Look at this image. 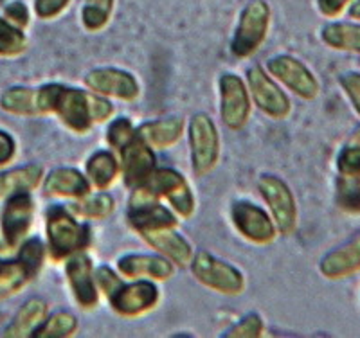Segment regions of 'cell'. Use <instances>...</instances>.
<instances>
[{
  "instance_id": "9c48e42d",
  "label": "cell",
  "mask_w": 360,
  "mask_h": 338,
  "mask_svg": "<svg viewBox=\"0 0 360 338\" xmlns=\"http://www.w3.org/2000/svg\"><path fill=\"white\" fill-rule=\"evenodd\" d=\"M259 193L269 205L274 225L281 234H292L297 227V205L292 191L278 176L265 175L259 178Z\"/></svg>"
},
{
  "instance_id": "484cf974",
  "label": "cell",
  "mask_w": 360,
  "mask_h": 338,
  "mask_svg": "<svg viewBox=\"0 0 360 338\" xmlns=\"http://www.w3.org/2000/svg\"><path fill=\"white\" fill-rule=\"evenodd\" d=\"M47 313V304L41 299H31L22 306V310L15 317L9 330L6 331L8 337H33L34 331L40 327Z\"/></svg>"
},
{
  "instance_id": "9a60e30c",
  "label": "cell",
  "mask_w": 360,
  "mask_h": 338,
  "mask_svg": "<svg viewBox=\"0 0 360 338\" xmlns=\"http://www.w3.org/2000/svg\"><path fill=\"white\" fill-rule=\"evenodd\" d=\"M119 151L121 155V167H123V178L130 188H141L155 169V157L152 146H148L139 135L135 134L131 141H128Z\"/></svg>"
},
{
  "instance_id": "603a6c76",
  "label": "cell",
  "mask_w": 360,
  "mask_h": 338,
  "mask_svg": "<svg viewBox=\"0 0 360 338\" xmlns=\"http://www.w3.org/2000/svg\"><path fill=\"white\" fill-rule=\"evenodd\" d=\"M184 130L182 119H162V121L144 122L137 128V135L152 148H169L180 139Z\"/></svg>"
},
{
  "instance_id": "3957f363",
  "label": "cell",
  "mask_w": 360,
  "mask_h": 338,
  "mask_svg": "<svg viewBox=\"0 0 360 338\" xmlns=\"http://www.w3.org/2000/svg\"><path fill=\"white\" fill-rule=\"evenodd\" d=\"M337 205L348 214H360V126L337 155Z\"/></svg>"
},
{
  "instance_id": "d4e9b609",
  "label": "cell",
  "mask_w": 360,
  "mask_h": 338,
  "mask_svg": "<svg viewBox=\"0 0 360 338\" xmlns=\"http://www.w3.org/2000/svg\"><path fill=\"white\" fill-rule=\"evenodd\" d=\"M119 173V162L110 151H96L86 160V178L90 186L98 189H107L114 183Z\"/></svg>"
},
{
  "instance_id": "6da1fadb",
  "label": "cell",
  "mask_w": 360,
  "mask_h": 338,
  "mask_svg": "<svg viewBox=\"0 0 360 338\" xmlns=\"http://www.w3.org/2000/svg\"><path fill=\"white\" fill-rule=\"evenodd\" d=\"M37 108L38 114H56L76 134H86L96 124L94 96L58 83L37 90Z\"/></svg>"
},
{
  "instance_id": "44dd1931",
  "label": "cell",
  "mask_w": 360,
  "mask_h": 338,
  "mask_svg": "<svg viewBox=\"0 0 360 338\" xmlns=\"http://www.w3.org/2000/svg\"><path fill=\"white\" fill-rule=\"evenodd\" d=\"M89 178L83 176L78 169L74 167H58L47 180L44 182V193L47 196H65V198L82 200L90 195Z\"/></svg>"
},
{
  "instance_id": "5b68a950",
  "label": "cell",
  "mask_w": 360,
  "mask_h": 338,
  "mask_svg": "<svg viewBox=\"0 0 360 338\" xmlns=\"http://www.w3.org/2000/svg\"><path fill=\"white\" fill-rule=\"evenodd\" d=\"M270 11L263 0H254L243 9L236 33L231 41V51L234 56L247 58L258 51L269 31Z\"/></svg>"
},
{
  "instance_id": "30bf717a",
  "label": "cell",
  "mask_w": 360,
  "mask_h": 338,
  "mask_svg": "<svg viewBox=\"0 0 360 338\" xmlns=\"http://www.w3.org/2000/svg\"><path fill=\"white\" fill-rule=\"evenodd\" d=\"M269 70L276 79L287 85L301 99H315L319 94V82L304 63L295 58L279 54L269 61Z\"/></svg>"
},
{
  "instance_id": "e575fe53",
  "label": "cell",
  "mask_w": 360,
  "mask_h": 338,
  "mask_svg": "<svg viewBox=\"0 0 360 338\" xmlns=\"http://www.w3.org/2000/svg\"><path fill=\"white\" fill-rule=\"evenodd\" d=\"M340 86L348 96L349 103L360 115V72H346L340 76Z\"/></svg>"
},
{
  "instance_id": "8992f818",
  "label": "cell",
  "mask_w": 360,
  "mask_h": 338,
  "mask_svg": "<svg viewBox=\"0 0 360 338\" xmlns=\"http://www.w3.org/2000/svg\"><path fill=\"white\" fill-rule=\"evenodd\" d=\"M137 189H143L155 198H168L172 207L180 216H191L195 211V198L188 182L172 167H162V169L155 167L146 182Z\"/></svg>"
},
{
  "instance_id": "60d3db41",
  "label": "cell",
  "mask_w": 360,
  "mask_h": 338,
  "mask_svg": "<svg viewBox=\"0 0 360 338\" xmlns=\"http://www.w3.org/2000/svg\"><path fill=\"white\" fill-rule=\"evenodd\" d=\"M348 13H349V17H352L353 20L360 22V0H355V2H352Z\"/></svg>"
},
{
  "instance_id": "4fadbf2b",
  "label": "cell",
  "mask_w": 360,
  "mask_h": 338,
  "mask_svg": "<svg viewBox=\"0 0 360 338\" xmlns=\"http://www.w3.org/2000/svg\"><path fill=\"white\" fill-rule=\"evenodd\" d=\"M34 216V202L27 191L8 196L2 209V236L8 249L17 247L31 228Z\"/></svg>"
},
{
  "instance_id": "1f68e13d",
  "label": "cell",
  "mask_w": 360,
  "mask_h": 338,
  "mask_svg": "<svg viewBox=\"0 0 360 338\" xmlns=\"http://www.w3.org/2000/svg\"><path fill=\"white\" fill-rule=\"evenodd\" d=\"M25 49L22 29L0 18V56H18Z\"/></svg>"
},
{
  "instance_id": "277c9868",
  "label": "cell",
  "mask_w": 360,
  "mask_h": 338,
  "mask_svg": "<svg viewBox=\"0 0 360 338\" xmlns=\"http://www.w3.org/2000/svg\"><path fill=\"white\" fill-rule=\"evenodd\" d=\"M191 272L200 285L224 295H240L245 288L242 272L213 254L198 252L191 257Z\"/></svg>"
},
{
  "instance_id": "8fae6325",
  "label": "cell",
  "mask_w": 360,
  "mask_h": 338,
  "mask_svg": "<svg viewBox=\"0 0 360 338\" xmlns=\"http://www.w3.org/2000/svg\"><path fill=\"white\" fill-rule=\"evenodd\" d=\"M112 310L123 317H137L153 310L159 302V290L152 281H137L121 285L108 295Z\"/></svg>"
},
{
  "instance_id": "4316f807",
  "label": "cell",
  "mask_w": 360,
  "mask_h": 338,
  "mask_svg": "<svg viewBox=\"0 0 360 338\" xmlns=\"http://www.w3.org/2000/svg\"><path fill=\"white\" fill-rule=\"evenodd\" d=\"M41 167L25 166L0 175V198H8L15 193L31 191L40 183Z\"/></svg>"
},
{
  "instance_id": "f35d334b",
  "label": "cell",
  "mask_w": 360,
  "mask_h": 338,
  "mask_svg": "<svg viewBox=\"0 0 360 338\" xmlns=\"http://www.w3.org/2000/svg\"><path fill=\"white\" fill-rule=\"evenodd\" d=\"M353 0H317V8L319 13L326 18H335L339 17L344 9L352 4Z\"/></svg>"
},
{
  "instance_id": "83f0119b",
  "label": "cell",
  "mask_w": 360,
  "mask_h": 338,
  "mask_svg": "<svg viewBox=\"0 0 360 338\" xmlns=\"http://www.w3.org/2000/svg\"><path fill=\"white\" fill-rule=\"evenodd\" d=\"M0 105L6 112H11V114L37 115V90L22 89V86L9 89L0 99Z\"/></svg>"
},
{
  "instance_id": "7402d4cb",
  "label": "cell",
  "mask_w": 360,
  "mask_h": 338,
  "mask_svg": "<svg viewBox=\"0 0 360 338\" xmlns=\"http://www.w3.org/2000/svg\"><path fill=\"white\" fill-rule=\"evenodd\" d=\"M141 236L146 240L148 245H152L157 252L164 254L172 263L179 266H186L191 261L193 252L188 241L176 234L173 228H160V230H152L144 233Z\"/></svg>"
},
{
  "instance_id": "5bb4252c",
  "label": "cell",
  "mask_w": 360,
  "mask_h": 338,
  "mask_svg": "<svg viewBox=\"0 0 360 338\" xmlns=\"http://www.w3.org/2000/svg\"><path fill=\"white\" fill-rule=\"evenodd\" d=\"M247 82H249L254 101L266 115L274 119H283L290 114V99L276 85V82H272L266 76L262 67L256 65L247 70Z\"/></svg>"
},
{
  "instance_id": "52a82bcc",
  "label": "cell",
  "mask_w": 360,
  "mask_h": 338,
  "mask_svg": "<svg viewBox=\"0 0 360 338\" xmlns=\"http://www.w3.org/2000/svg\"><path fill=\"white\" fill-rule=\"evenodd\" d=\"M191 164L197 175H205L217 166L220 157V139L217 126L205 114H197L189 122Z\"/></svg>"
},
{
  "instance_id": "ffe728a7",
  "label": "cell",
  "mask_w": 360,
  "mask_h": 338,
  "mask_svg": "<svg viewBox=\"0 0 360 338\" xmlns=\"http://www.w3.org/2000/svg\"><path fill=\"white\" fill-rule=\"evenodd\" d=\"M119 272L127 278H148L166 281L173 275V265L168 257L150 256V254H128L117 261Z\"/></svg>"
},
{
  "instance_id": "d590c367",
  "label": "cell",
  "mask_w": 360,
  "mask_h": 338,
  "mask_svg": "<svg viewBox=\"0 0 360 338\" xmlns=\"http://www.w3.org/2000/svg\"><path fill=\"white\" fill-rule=\"evenodd\" d=\"M70 0H34V11L40 18H54L69 6Z\"/></svg>"
},
{
  "instance_id": "7a4b0ae2",
  "label": "cell",
  "mask_w": 360,
  "mask_h": 338,
  "mask_svg": "<svg viewBox=\"0 0 360 338\" xmlns=\"http://www.w3.org/2000/svg\"><path fill=\"white\" fill-rule=\"evenodd\" d=\"M49 254L54 261H63L86 249L90 228L74 218V212L63 207H51L47 212Z\"/></svg>"
},
{
  "instance_id": "d6986e66",
  "label": "cell",
  "mask_w": 360,
  "mask_h": 338,
  "mask_svg": "<svg viewBox=\"0 0 360 338\" xmlns=\"http://www.w3.org/2000/svg\"><path fill=\"white\" fill-rule=\"evenodd\" d=\"M319 272L330 281H340L360 272V233L321 259Z\"/></svg>"
},
{
  "instance_id": "f546056e",
  "label": "cell",
  "mask_w": 360,
  "mask_h": 338,
  "mask_svg": "<svg viewBox=\"0 0 360 338\" xmlns=\"http://www.w3.org/2000/svg\"><path fill=\"white\" fill-rule=\"evenodd\" d=\"M115 204L114 198L105 193H99V195H89L85 198L79 200V204L72 205L74 214H79V216H86V218H94V220H99V218H105L108 214H112L114 211Z\"/></svg>"
},
{
  "instance_id": "ac0fdd59",
  "label": "cell",
  "mask_w": 360,
  "mask_h": 338,
  "mask_svg": "<svg viewBox=\"0 0 360 338\" xmlns=\"http://www.w3.org/2000/svg\"><path fill=\"white\" fill-rule=\"evenodd\" d=\"M86 86L96 94L110 96V98L134 101L139 96V85L131 74L119 69H96L86 74Z\"/></svg>"
},
{
  "instance_id": "4dcf8cb0",
  "label": "cell",
  "mask_w": 360,
  "mask_h": 338,
  "mask_svg": "<svg viewBox=\"0 0 360 338\" xmlns=\"http://www.w3.org/2000/svg\"><path fill=\"white\" fill-rule=\"evenodd\" d=\"M114 0H86L82 18L89 31H99L107 25L110 18Z\"/></svg>"
},
{
  "instance_id": "2e32d148",
  "label": "cell",
  "mask_w": 360,
  "mask_h": 338,
  "mask_svg": "<svg viewBox=\"0 0 360 338\" xmlns=\"http://www.w3.org/2000/svg\"><path fill=\"white\" fill-rule=\"evenodd\" d=\"M67 279L74 299L83 310H92L98 304V288H96V275L92 268V261L85 252L72 254L67 257Z\"/></svg>"
},
{
  "instance_id": "e0dca14e",
  "label": "cell",
  "mask_w": 360,
  "mask_h": 338,
  "mask_svg": "<svg viewBox=\"0 0 360 338\" xmlns=\"http://www.w3.org/2000/svg\"><path fill=\"white\" fill-rule=\"evenodd\" d=\"M233 223L238 233L252 243H270L276 238V227L263 209L250 202H236L233 205Z\"/></svg>"
},
{
  "instance_id": "ab89813d",
  "label": "cell",
  "mask_w": 360,
  "mask_h": 338,
  "mask_svg": "<svg viewBox=\"0 0 360 338\" xmlns=\"http://www.w3.org/2000/svg\"><path fill=\"white\" fill-rule=\"evenodd\" d=\"M15 155V143H13L11 135L0 131V167L11 162Z\"/></svg>"
},
{
  "instance_id": "ba28073f",
  "label": "cell",
  "mask_w": 360,
  "mask_h": 338,
  "mask_svg": "<svg viewBox=\"0 0 360 338\" xmlns=\"http://www.w3.org/2000/svg\"><path fill=\"white\" fill-rule=\"evenodd\" d=\"M128 223L139 234L160 230V228H175L179 220L169 209L160 205L155 196L143 189H135V195L128 209Z\"/></svg>"
},
{
  "instance_id": "d6a6232c",
  "label": "cell",
  "mask_w": 360,
  "mask_h": 338,
  "mask_svg": "<svg viewBox=\"0 0 360 338\" xmlns=\"http://www.w3.org/2000/svg\"><path fill=\"white\" fill-rule=\"evenodd\" d=\"M137 134V128L131 126V122L124 117H119L112 122L110 126H108L107 131V139L108 143L112 144V148L115 150H121L128 141H131Z\"/></svg>"
},
{
  "instance_id": "8d00e7d4",
  "label": "cell",
  "mask_w": 360,
  "mask_h": 338,
  "mask_svg": "<svg viewBox=\"0 0 360 338\" xmlns=\"http://www.w3.org/2000/svg\"><path fill=\"white\" fill-rule=\"evenodd\" d=\"M96 282H98L99 288L103 290V294L108 297V295H110L119 285H121V279H119L110 268H107V266H101V268L96 272Z\"/></svg>"
},
{
  "instance_id": "7c38bea8",
  "label": "cell",
  "mask_w": 360,
  "mask_h": 338,
  "mask_svg": "<svg viewBox=\"0 0 360 338\" xmlns=\"http://www.w3.org/2000/svg\"><path fill=\"white\" fill-rule=\"evenodd\" d=\"M220 108L221 121L231 130H240L250 117V96L245 83L234 76L224 74L220 78Z\"/></svg>"
},
{
  "instance_id": "f1b7e54d",
  "label": "cell",
  "mask_w": 360,
  "mask_h": 338,
  "mask_svg": "<svg viewBox=\"0 0 360 338\" xmlns=\"http://www.w3.org/2000/svg\"><path fill=\"white\" fill-rule=\"evenodd\" d=\"M78 327V320L72 313H67V311H62V313H56L49 318V320L41 322L40 327L33 333V337L38 338H65L70 337V334L76 331Z\"/></svg>"
},
{
  "instance_id": "cb8c5ba5",
  "label": "cell",
  "mask_w": 360,
  "mask_h": 338,
  "mask_svg": "<svg viewBox=\"0 0 360 338\" xmlns=\"http://www.w3.org/2000/svg\"><path fill=\"white\" fill-rule=\"evenodd\" d=\"M321 37L328 47L340 51V53L360 56V24L332 22V24L324 25Z\"/></svg>"
},
{
  "instance_id": "74e56055",
  "label": "cell",
  "mask_w": 360,
  "mask_h": 338,
  "mask_svg": "<svg viewBox=\"0 0 360 338\" xmlns=\"http://www.w3.org/2000/svg\"><path fill=\"white\" fill-rule=\"evenodd\" d=\"M4 15L6 20H8L9 24L17 25V27L20 29L25 27L29 22V11L22 2H13V4H9L8 8H6Z\"/></svg>"
},
{
  "instance_id": "836d02e7",
  "label": "cell",
  "mask_w": 360,
  "mask_h": 338,
  "mask_svg": "<svg viewBox=\"0 0 360 338\" xmlns=\"http://www.w3.org/2000/svg\"><path fill=\"white\" fill-rule=\"evenodd\" d=\"M263 334V322L259 318V315L249 313L247 317H243L242 320L238 322L236 326H233V330L227 331L225 337H243V338H256Z\"/></svg>"
},
{
  "instance_id": "b9f144b4",
  "label": "cell",
  "mask_w": 360,
  "mask_h": 338,
  "mask_svg": "<svg viewBox=\"0 0 360 338\" xmlns=\"http://www.w3.org/2000/svg\"><path fill=\"white\" fill-rule=\"evenodd\" d=\"M6 249V245H2V243H0V252H2V250H4Z\"/></svg>"
}]
</instances>
